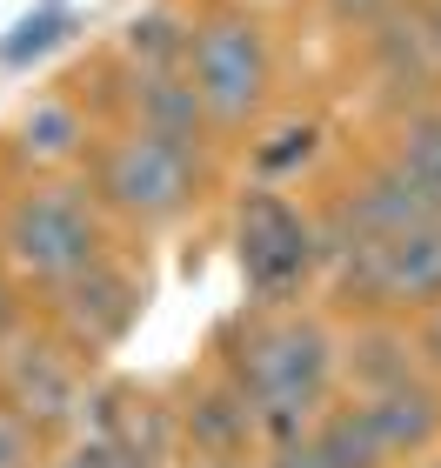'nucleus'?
<instances>
[{"mask_svg": "<svg viewBox=\"0 0 441 468\" xmlns=\"http://www.w3.org/2000/svg\"><path fill=\"white\" fill-rule=\"evenodd\" d=\"M422 368H428V355H422V335H415L408 314L341 322V395H382Z\"/></svg>", "mask_w": 441, "mask_h": 468, "instance_id": "nucleus-11", "label": "nucleus"}, {"mask_svg": "<svg viewBox=\"0 0 441 468\" xmlns=\"http://www.w3.org/2000/svg\"><path fill=\"white\" fill-rule=\"evenodd\" d=\"M428 27H435V48H441V0H428Z\"/></svg>", "mask_w": 441, "mask_h": 468, "instance_id": "nucleus-26", "label": "nucleus"}, {"mask_svg": "<svg viewBox=\"0 0 441 468\" xmlns=\"http://www.w3.org/2000/svg\"><path fill=\"white\" fill-rule=\"evenodd\" d=\"M314 449L328 455V468H394V455L382 449V435H374V421H368V409L354 395H334L321 409Z\"/></svg>", "mask_w": 441, "mask_h": 468, "instance_id": "nucleus-16", "label": "nucleus"}, {"mask_svg": "<svg viewBox=\"0 0 441 468\" xmlns=\"http://www.w3.org/2000/svg\"><path fill=\"white\" fill-rule=\"evenodd\" d=\"M321 308L334 322H362V314H408V322H422L428 308H441V215L394 234V241L341 248L321 274Z\"/></svg>", "mask_w": 441, "mask_h": 468, "instance_id": "nucleus-5", "label": "nucleus"}, {"mask_svg": "<svg viewBox=\"0 0 441 468\" xmlns=\"http://www.w3.org/2000/svg\"><path fill=\"white\" fill-rule=\"evenodd\" d=\"M47 455H54L47 435H40L7 395H0V468H47Z\"/></svg>", "mask_w": 441, "mask_h": 468, "instance_id": "nucleus-20", "label": "nucleus"}, {"mask_svg": "<svg viewBox=\"0 0 441 468\" xmlns=\"http://www.w3.org/2000/svg\"><path fill=\"white\" fill-rule=\"evenodd\" d=\"M187 48H194V20H181L174 7H147L121 27L128 74H187Z\"/></svg>", "mask_w": 441, "mask_h": 468, "instance_id": "nucleus-15", "label": "nucleus"}, {"mask_svg": "<svg viewBox=\"0 0 441 468\" xmlns=\"http://www.w3.org/2000/svg\"><path fill=\"white\" fill-rule=\"evenodd\" d=\"M408 468H441V449H435V455H422V462H408Z\"/></svg>", "mask_w": 441, "mask_h": 468, "instance_id": "nucleus-27", "label": "nucleus"}, {"mask_svg": "<svg viewBox=\"0 0 441 468\" xmlns=\"http://www.w3.org/2000/svg\"><path fill=\"white\" fill-rule=\"evenodd\" d=\"M207 361L235 375L268 421V441L308 435L341 395V322L321 302H241L207 328Z\"/></svg>", "mask_w": 441, "mask_h": 468, "instance_id": "nucleus-1", "label": "nucleus"}, {"mask_svg": "<svg viewBox=\"0 0 441 468\" xmlns=\"http://www.w3.org/2000/svg\"><path fill=\"white\" fill-rule=\"evenodd\" d=\"M174 395V421H181V462H235L255 468L268 455V421L247 401V388L235 375H221L201 355V368H181L167 381Z\"/></svg>", "mask_w": 441, "mask_h": 468, "instance_id": "nucleus-9", "label": "nucleus"}, {"mask_svg": "<svg viewBox=\"0 0 441 468\" xmlns=\"http://www.w3.org/2000/svg\"><path fill=\"white\" fill-rule=\"evenodd\" d=\"M147 294H154L147 261H134V248H108L100 261L80 268L74 282H60L54 294H40V314H47V322L100 368L108 355H121L134 342V328L147 314Z\"/></svg>", "mask_w": 441, "mask_h": 468, "instance_id": "nucleus-8", "label": "nucleus"}, {"mask_svg": "<svg viewBox=\"0 0 441 468\" xmlns=\"http://www.w3.org/2000/svg\"><path fill=\"white\" fill-rule=\"evenodd\" d=\"M88 435H100L121 455L154 462V468H181V421H174V395H167V381L94 375Z\"/></svg>", "mask_w": 441, "mask_h": 468, "instance_id": "nucleus-10", "label": "nucleus"}, {"mask_svg": "<svg viewBox=\"0 0 441 468\" xmlns=\"http://www.w3.org/2000/svg\"><path fill=\"white\" fill-rule=\"evenodd\" d=\"M27 322H34V288L20 282V274L7 268V254H0V348H7Z\"/></svg>", "mask_w": 441, "mask_h": 468, "instance_id": "nucleus-21", "label": "nucleus"}, {"mask_svg": "<svg viewBox=\"0 0 441 468\" xmlns=\"http://www.w3.org/2000/svg\"><path fill=\"white\" fill-rule=\"evenodd\" d=\"M415 335H422V355H428V368L441 375V308H428L422 322H415Z\"/></svg>", "mask_w": 441, "mask_h": 468, "instance_id": "nucleus-24", "label": "nucleus"}, {"mask_svg": "<svg viewBox=\"0 0 441 468\" xmlns=\"http://www.w3.org/2000/svg\"><path fill=\"white\" fill-rule=\"evenodd\" d=\"M128 121L154 127L167 141H194L215 147V121H207V101L194 94L187 74H128Z\"/></svg>", "mask_w": 441, "mask_h": 468, "instance_id": "nucleus-13", "label": "nucleus"}, {"mask_svg": "<svg viewBox=\"0 0 441 468\" xmlns=\"http://www.w3.org/2000/svg\"><path fill=\"white\" fill-rule=\"evenodd\" d=\"M88 147H94V127H88V114H80L68 94L34 101V108L20 114V127H14V154L27 161L34 175H54V167L88 161Z\"/></svg>", "mask_w": 441, "mask_h": 468, "instance_id": "nucleus-14", "label": "nucleus"}, {"mask_svg": "<svg viewBox=\"0 0 441 468\" xmlns=\"http://www.w3.org/2000/svg\"><path fill=\"white\" fill-rule=\"evenodd\" d=\"M108 248H121V228H114L108 207L94 201L88 181L40 175L0 207V254H7V268L34 294H54L88 261H100Z\"/></svg>", "mask_w": 441, "mask_h": 468, "instance_id": "nucleus-3", "label": "nucleus"}, {"mask_svg": "<svg viewBox=\"0 0 441 468\" xmlns=\"http://www.w3.org/2000/svg\"><path fill=\"white\" fill-rule=\"evenodd\" d=\"M227 241H235V268H241L247 302L294 308V302H314V294H321V274H328L321 221H314V207L281 195L275 181H255V187L235 195Z\"/></svg>", "mask_w": 441, "mask_h": 468, "instance_id": "nucleus-4", "label": "nucleus"}, {"mask_svg": "<svg viewBox=\"0 0 441 468\" xmlns=\"http://www.w3.org/2000/svg\"><path fill=\"white\" fill-rule=\"evenodd\" d=\"M321 7H328L334 20H341V27H354V34H368L374 20H382V14L394 7V0H321Z\"/></svg>", "mask_w": 441, "mask_h": 468, "instance_id": "nucleus-23", "label": "nucleus"}, {"mask_svg": "<svg viewBox=\"0 0 441 468\" xmlns=\"http://www.w3.org/2000/svg\"><path fill=\"white\" fill-rule=\"evenodd\" d=\"M187 80L207 101L215 134H247L268 101H275V48L268 27L241 7H215L194 20V48H187Z\"/></svg>", "mask_w": 441, "mask_h": 468, "instance_id": "nucleus-6", "label": "nucleus"}, {"mask_svg": "<svg viewBox=\"0 0 441 468\" xmlns=\"http://www.w3.org/2000/svg\"><path fill=\"white\" fill-rule=\"evenodd\" d=\"M74 27H80V14L68 7V0H40L34 14H20L14 27H7V40H0V68H27V60L54 54Z\"/></svg>", "mask_w": 441, "mask_h": 468, "instance_id": "nucleus-18", "label": "nucleus"}, {"mask_svg": "<svg viewBox=\"0 0 441 468\" xmlns=\"http://www.w3.org/2000/svg\"><path fill=\"white\" fill-rule=\"evenodd\" d=\"M47 462H54V455H47Z\"/></svg>", "mask_w": 441, "mask_h": 468, "instance_id": "nucleus-29", "label": "nucleus"}, {"mask_svg": "<svg viewBox=\"0 0 441 468\" xmlns=\"http://www.w3.org/2000/svg\"><path fill=\"white\" fill-rule=\"evenodd\" d=\"M382 154L402 167L428 201H441V101H422V108L394 114V134H388Z\"/></svg>", "mask_w": 441, "mask_h": 468, "instance_id": "nucleus-17", "label": "nucleus"}, {"mask_svg": "<svg viewBox=\"0 0 441 468\" xmlns=\"http://www.w3.org/2000/svg\"><path fill=\"white\" fill-rule=\"evenodd\" d=\"M88 187L121 234H167L215 195V147L167 141L154 127H121L88 147Z\"/></svg>", "mask_w": 441, "mask_h": 468, "instance_id": "nucleus-2", "label": "nucleus"}, {"mask_svg": "<svg viewBox=\"0 0 441 468\" xmlns=\"http://www.w3.org/2000/svg\"><path fill=\"white\" fill-rule=\"evenodd\" d=\"M108 468H154V462H141V455H121V449H114V455H108Z\"/></svg>", "mask_w": 441, "mask_h": 468, "instance_id": "nucleus-25", "label": "nucleus"}, {"mask_svg": "<svg viewBox=\"0 0 441 468\" xmlns=\"http://www.w3.org/2000/svg\"><path fill=\"white\" fill-rule=\"evenodd\" d=\"M255 468H328V455L314 449V429L308 435H288V441H268V455Z\"/></svg>", "mask_w": 441, "mask_h": 468, "instance_id": "nucleus-22", "label": "nucleus"}, {"mask_svg": "<svg viewBox=\"0 0 441 468\" xmlns=\"http://www.w3.org/2000/svg\"><path fill=\"white\" fill-rule=\"evenodd\" d=\"M181 468H235V462H181Z\"/></svg>", "mask_w": 441, "mask_h": 468, "instance_id": "nucleus-28", "label": "nucleus"}, {"mask_svg": "<svg viewBox=\"0 0 441 468\" xmlns=\"http://www.w3.org/2000/svg\"><path fill=\"white\" fill-rule=\"evenodd\" d=\"M314 147H321V127H314V121H281L268 141L247 147V161H255L261 181H281V175H294V167L314 161Z\"/></svg>", "mask_w": 441, "mask_h": 468, "instance_id": "nucleus-19", "label": "nucleus"}, {"mask_svg": "<svg viewBox=\"0 0 441 468\" xmlns=\"http://www.w3.org/2000/svg\"><path fill=\"white\" fill-rule=\"evenodd\" d=\"M94 361L60 335L47 314L34 308V322L0 348V395L47 435V449L74 441L88 429V395H94Z\"/></svg>", "mask_w": 441, "mask_h": 468, "instance_id": "nucleus-7", "label": "nucleus"}, {"mask_svg": "<svg viewBox=\"0 0 441 468\" xmlns=\"http://www.w3.org/2000/svg\"><path fill=\"white\" fill-rule=\"evenodd\" d=\"M354 401L368 409V421H374V435H382V449L394 455V468H408V462L441 449V375L435 368L394 381L382 395H354Z\"/></svg>", "mask_w": 441, "mask_h": 468, "instance_id": "nucleus-12", "label": "nucleus"}]
</instances>
